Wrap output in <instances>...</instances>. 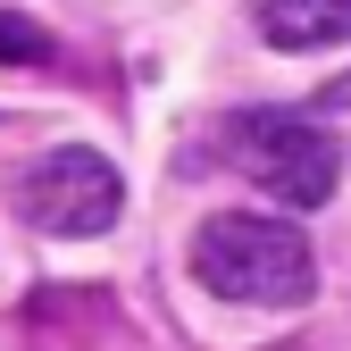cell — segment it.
I'll return each mask as SVG.
<instances>
[{"mask_svg": "<svg viewBox=\"0 0 351 351\" xmlns=\"http://www.w3.org/2000/svg\"><path fill=\"white\" fill-rule=\"evenodd\" d=\"M193 276L217 301H243V310H301L318 285V259L285 217L259 209H217L209 226L193 234Z\"/></svg>", "mask_w": 351, "mask_h": 351, "instance_id": "6da1fadb", "label": "cell"}, {"mask_svg": "<svg viewBox=\"0 0 351 351\" xmlns=\"http://www.w3.org/2000/svg\"><path fill=\"white\" fill-rule=\"evenodd\" d=\"M226 143H234L243 176H251L268 201H285V209H318V201L335 193V176H343L335 125L301 117V109H243Z\"/></svg>", "mask_w": 351, "mask_h": 351, "instance_id": "7a4b0ae2", "label": "cell"}, {"mask_svg": "<svg viewBox=\"0 0 351 351\" xmlns=\"http://www.w3.org/2000/svg\"><path fill=\"white\" fill-rule=\"evenodd\" d=\"M117 209H125V176L117 159L101 151H84V143H59V151H42L25 176H17V217L34 234H109L117 226Z\"/></svg>", "mask_w": 351, "mask_h": 351, "instance_id": "3957f363", "label": "cell"}, {"mask_svg": "<svg viewBox=\"0 0 351 351\" xmlns=\"http://www.w3.org/2000/svg\"><path fill=\"white\" fill-rule=\"evenodd\" d=\"M259 42H276V51L351 42V0H259Z\"/></svg>", "mask_w": 351, "mask_h": 351, "instance_id": "277c9868", "label": "cell"}, {"mask_svg": "<svg viewBox=\"0 0 351 351\" xmlns=\"http://www.w3.org/2000/svg\"><path fill=\"white\" fill-rule=\"evenodd\" d=\"M0 59H9V67H42V59H51V34H42L34 17H9V9H0Z\"/></svg>", "mask_w": 351, "mask_h": 351, "instance_id": "5b68a950", "label": "cell"}]
</instances>
